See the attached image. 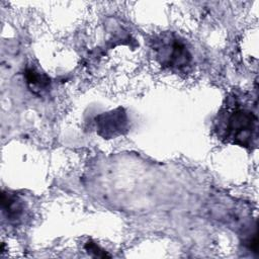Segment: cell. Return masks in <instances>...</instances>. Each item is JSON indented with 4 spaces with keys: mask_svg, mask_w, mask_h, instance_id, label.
Listing matches in <instances>:
<instances>
[{
    "mask_svg": "<svg viewBox=\"0 0 259 259\" xmlns=\"http://www.w3.org/2000/svg\"><path fill=\"white\" fill-rule=\"evenodd\" d=\"M2 213L11 225H19L25 217V204L21 197L9 191H2Z\"/></svg>",
    "mask_w": 259,
    "mask_h": 259,
    "instance_id": "277c9868",
    "label": "cell"
},
{
    "mask_svg": "<svg viewBox=\"0 0 259 259\" xmlns=\"http://www.w3.org/2000/svg\"><path fill=\"white\" fill-rule=\"evenodd\" d=\"M156 60L173 72H186L192 64V54L187 44L174 32H164L152 40Z\"/></svg>",
    "mask_w": 259,
    "mask_h": 259,
    "instance_id": "7a4b0ae2",
    "label": "cell"
},
{
    "mask_svg": "<svg viewBox=\"0 0 259 259\" xmlns=\"http://www.w3.org/2000/svg\"><path fill=\"white\" fill-rule=\"evenodd\" d=\"M85 250L87 251L88 254H90L93 257H99V258L110 257L109 254H107L103 249H101L96 243H94L92 241H88L85 244Z\"/></svg>",
    "mask_w": 259,
    "mask_h": 259,
    "instance_id": "8992f818",
    "label": "cell"
},
{
    "mask_svg": "<svg viewBox=\"0 0 259 259\" xmlns=\"http://www.w3.org/2000/svg\"><path fill=\"white\" fill-rule=\"evenodd\" d=\"M96 132L104 139H112L126 133L128 118L122 107L101 113L95 117Z\"/></svg>",
    "mask_w": 259,
    "mask_h": 259,
    "instance_id": "3957f363",
    "label": "cell"
},
{
    "mask_svg": "<svg viewBox=\"0 0 259 259\" xmlns=\"http://www.w3.org/2000/svg\"><path fill=\"white\" fill-rule=\"evenodd\" d=\"M219 137L240 147L256 146L258 138L257 114L249 105L232 97L223 107L215 121Z\"/></svg>",
    "mask_w": 259,
    "mask_h": 259,
    "instance_id": "6da1fadb",
    "label": "cell"
},
{
    "mask_svg": "<svg viewBox=\"0 0 259 259\" xmlns=\"http://www.w3.org/2000/svg\"><path fill=\"white\" fill-rule=\"evenodd\" d=\"M24 77L28 88L34 94L41 95L42 93L47 92V90L50 88L51 80L49 76H47L45 73L40 72L38 69L34 67L26 68L24 72Z\"/></svg>",
    "mask_w": 259,
    "mask_h": 259,
    "instance_id": "5b68a950",
    "label": "cell"
}]
</instances>
